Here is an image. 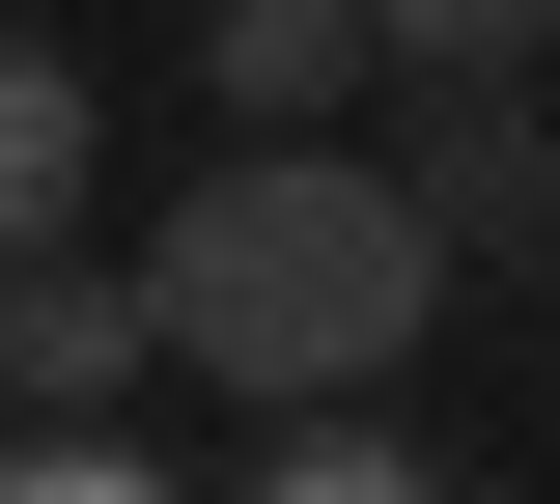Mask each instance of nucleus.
Segmentation results:
<instances>
[{
    "label": "nucleus",
    "instance_id": "f257e3e1",
    "mask_svg": "<svg viewBox=\"0 0 560 504\" xmlns=\"http://www.w3.org/2000/svg\"><path fill=\"white\" fill-rule=\"evenodd\" d=\"M420 281H448V224H420V168L364 141H224L197 197L140 224V308H168V364H224V392H364V364H420Z\"/></svg>",
    "mask_w": 560,
    "mask_h": 504
},
{
    "label": "nucleus",
    "instance_id": "f03ea898",
    "mask_svg": "<svg viewBox=\"0 0 560 504\" xmlns=\"http://www.w3.org/2000/svg\"><path fill=\"white\" fill-rule=\"evenodd\" d=\"M393 168H420V224H448V253H504V224H560V141H533V57H420Z\"/></svg>",
    "mask_w": 560,
    "mask_h": 504
},
{
    "label": "nucleus",
    "instance_id": "7ed1b4c3",
    "mask_svg": "<svg viewBox=\"0 0 560 504\" xmlns=\"http://www.w3.org/2000/svg\"><path fill=\"white\" fill-rule=\"evenodd\" d=\"M168 364V308L84 281V253H0V421H84V392H140Z\"/></svg>",
    "mask_w": 560,
    "mask_h": 504
},
{
    "label": "nucleus",
    "instance_id": "20e7f679",
    "mask_svg": "<svg viewBox=\"0 0 560 504\" xmlns=\"http://www.w3.org/2000/svg\"><path fill=\"white\" fill-rule=\"evenodd\" d=\"M364 57H393V0H224V141H337Z\"/></svg>",
    "mask_w": 560,
    "mask_h": 504
},
{
    "label": "nucleus",
    "instance_id": "39448f33",
    "mask_svg": "<svg viewBox=\"0 0 560 504\" xmlns=\"http://www.w3.org/2000/svg\"><path fill=\"white\" fill-rule=\"evenodd\" d=\"M57 224H84V57L0 28V253H57Z\"/></svg>",
    "mask_w": 560,
    "mask_h": 504
},
{
    "label": "nucleus",
    "instance_id": "423d86ee",
    "mask_svg": "<svg viewBox=\"0 0 560 504\" xmlns=\"http://www.w3.org/2000/svg\"><path fill=\"white\" fill-rule=\"evenodd\" d=\"M253 504H448V477H420V448H393V421H364V392H308V421H280V448H253Z\"/></svg>",
    "mask_w": 560,
    "mask_h": 504
},
{
    "label": "nucleus",
    "instance_id": "0eeeda50",
    "mask_svg": "<svg viewBox=\"0 0 560 504\" xmlns=\"http://www.w3.org/2000/svg\"><path fill=\"white\" fill-rule=\"evenodd\" d=\"M393 57H560V0H393Z\"/></svg>",
    "mask_w": 560,
    "mask_h": 504
},
{
    "label": "nucleus",
    "instance_id": "6e6552de",
    "mask_svg": "<svg viewBox=\"0 0 560 504\" xmlns=\"http://www.w3.org/2000/svg\"><path fill=\"white\" fill-rule=\"evenodd\" d=\"M0 504H140V477H113L84 421H28V448H0Z\"/></svg>",
    "mask_w": 560,
    "mask_h": 504
}]
</instances>
